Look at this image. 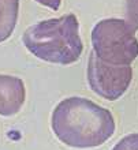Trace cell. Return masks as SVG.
Instances as JSON below:
<instances>
[{"label": "cell", "instance_id": "ba28073f", "mask_svg": "<svg viewBox=\"0 0 138 150\" xmlns=\"http://www.w3.org/2000/svg\"><path fill=\"white\" fill-rule=\"evenodd\" d=\"M112 150H138V132L137 134H129L123 137Z\"/></svg>", "mask_w": 138, "mask_h": 150}, {"label": "cell", "instance_id": "7a4b0ae2", "mask_svg": "<svg viewBox=\"0 0 138 150\" xmlns=\"http://www.w3.org/2000/svg\"><path fill=\"white\" fill-rule=\"evenodd\" d=\"M22 41L33 56L53 64L68 66L75 63L83 51L79 22L74 14L45 19L29 26Z\"/></svg>", "mask_w": 138, "mask_h": 150}, {"label": "cell", "instance_id": "277c9868", "mask_svg": "<svg viewBox=\"0 0 138 150\" xmlns=\"http://www.w3.org/2000/svg\"><path fill=\"white\" fill-rule=\"evenodd\" d=\"M133 81L131 66H112L90 52L87 63V83L92 91L108 101L122 97Z\"/></svg>", "mask_w": 138, "mask_h": 150}, {"label": "cell", "instance_id": "3957f363", "mask_svg": "<svg viewBox=\"0 0 138 150\" xmlns=\"http://www.w3.org/2000/svg\"><path fill=\"white\" fill-rule=\"evenodd\" d=\"M92 45L100 60L112 66H131L138 56L135 32L126 21L101 19L92 30Z\"/></svg>", "mask_w": 138, "mask_h": 150}, {"label": "cell", "instance_id": "9c48e42d", "mask_svg": "<svg viewBox=\"0 0 138 150\" xmlns=\"http://www.w3.org/2000/svg\"><path fill=\"white\" fill-rule=\"evenodd\" d=\"M36 1L40 4H43V6H45V7H49L51 10H53V11L59 10L60 4H62V0H36Z\"/></svg>", "mask_w": 138, "mask_h": 150}, {"label": "cell", "instance_id": "8992f818", "mask_svg": "<svg viewBox=\"0 0 138 150\" xmlns=\"http://www.w3.org/2000/svg\"><path fill=\"white\" fill-rule=\"evenodd\" d=\"M19 14V0H0V42L11 37Z\"/></svg>", "mask_w": 138, "mask_h": 150}, {"label": "cell", "instance_id": "6da1fadb", "mask_svg": "<svg viewBox=\"0 0 138 150\" xmlns=\"http://www.w3.org/2000/svg\"><path fill=\"white\" fill-rule=\"evenodd\" d=\"M51 127L56 138L74 149L99 147L115 134V119L107 108L83 97H68L52 112Z\"/></svg>", "mask_w": 138, "mask_h": 150}, {"label": "cell", "instance_id": "5b68a950", "mask_svg": "<svg viewBox=\"0 0 138 150\" xmlns=\"http://www.w3.org/2000/svg\"><path fill=\"white\" fill-rule=\"evenodd\" d=\"M23 81L14 75L0 74V116H14L25 104Z\"/></svg>", "mask_w": 138, "mask_h": 150}, {"label": "cell", "instance_id": "52a82bcc", "mask_svg": "<svg viewBox=\"0 0 138 150\" xmlns=\"http://www.w3.org/2000/svg\"><path fill=\"white\" fill-rule=\"evenodd\" d=\"M126 22L134 32L138 30V0H126Z\"/></svg>", "mask_w": 138, "mask_h": 150}]
</instances>
